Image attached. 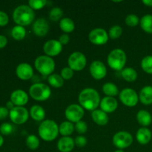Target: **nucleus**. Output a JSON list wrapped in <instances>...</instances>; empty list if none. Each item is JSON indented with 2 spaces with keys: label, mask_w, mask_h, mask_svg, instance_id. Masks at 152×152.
Returning a JSON list of instances; mask_svg holds the SVG:
<instances>
[{
  "label": "nucleus",
  "mask_w": 152,
  "mask_h": 152,
  "mask_svg": "<svg viewBox=\"0 0 152 152\" xmlns=\"http://www.w3.org/2000/svg\"><path fill=\"white\" fill-rule=\"evenodd\" d=\"M59 41L61 44L63 45H67L70 41V37L68 36V34H64L59 37Z\"/></svg>",
  "instance_id": "44"
},
{
  "label": "nucleus",
  "mask_w": 152,
  "mask_h": 152,
  "mask_svg": "<svg viewBox=\"0 0 152 152\" xmlns=\"http://www.w3.org/2000/svg\"><path fill=\"white\" fill-rule=\"evenodd\" d=\"M10 101L15 106H24L28 102V95L25 91L17 89L13 91L10 94Z\"/></svg>",
  "instance_id": "17"
},
{
  "label": "nucleus",
  "mask_w": 152,
  "mask_h": 152,
  "mask_svg": "<svg viewBox=\"0 0 152 152\" xmlns=\"http://www.w3.org/2000/svg\"><path fill=\"white\" fill-rule=\"evenodd\" d=\"M141 68L145 71V73L148 74H152V56H145L141 61Z\"/></svg>",
  "instance_id": "33"
},
{
  "label": "nucleus",
  "mask_w": 152,
  "mask_h": 152,
  "mask_svg": "<svg viewBox=\"0 0 152 152\" xmlns=\"http://www.w3.org/2000/svg\"><path fill=\"white\" fill-rule=\"evenodd\" d=\"M108 34L105 29L96 28L92 30L88 34V39L95 45H103L108 41Z\"/></svg>",
  "instance_id": "12"
},
{
  "label": "nucleus",
  "mask_w": 152,
  "mask_h": 152,
  "mask_svg": "<svg viewBox=\"0 0 152 152\" xmlns=\"http://www.w3.org/2000/svg\"><path fill=\"white\" fill-rule=\"evenodd\" d=\"M60 76L64 80H69L74 76V71L69 67H65V68H62V71H61Z\"/></svg>",
  "instance_id": "40"
},
{
  "label": "nucleus",
  "mask_w": 152,
  "mask_h": 152,
  "mask_svg": "<svg viewBox=\"0 0 152 152\" xmlns=\"http://www.w3.org/2000/svg\"><path fill=\"white\" fill-rule=\"evenodd\" d=\"M99 106H100V109L106 114L113 113L117 110L118 107V102L114 97L105 96L101 99Z\"/></svg>",
  "instance_id": "18"
},
{
  "label": "nucleus",
  "mask_w": 152,
  "mask_h": 152,
  "mask_svg": "<svg viewBox=\"0 0 152 152\" xmlns=\"http://www.w3.org/2000/svg\"><path fill=\"white\" fill-rule=\"evenodd\" d=\"M123 34V28L120 25H114L109 29L108 37L111 39H117Z\"/></svg>",
  "instance_id": "34"
},
{
  "label": "nucleus",
  "mask_w": 152,
  "mask_h": 152,
  "mask_svg": "<svg viewBox=\"0 0 152 152\" xmlns=\"http://www.w3.org/2000/svg\"><path fill=\"white\" fill-rule=\"evenodd\" d=\"M142 2L148 7H152V0H142Z\"/></svg>",
  "instance_id": "47"
},
{
  "label": "nucleus",
  "mask_w": 152,
  "mask_h": 152,
  "mask_svg": "<svg viewBox=\"0 0 152 152\" xmlns=\"http://www.w3.org/2000/svg\"><path fill=\"white\" fill-rule=\"evenodd\" d=\"M84 114V108L78 104H71L68 105L65 111V116L68 121L73 123H77L82 120Z\"/></svg>",
  "instance_id": "11"
},
{
  "label": "nucleus",
  "mask_w": 152,
  "mask_h": 152,
  "mask_svg": "<svg viewBox=\"0 0 152 152\" xmlns=\"http://www.w3.org/2000/svg\"><path fill=\"white\" fill-rule=\"evenodd\" d=\"M62 50V45L59 42V40L50 39L46 42L43 45V51L46 56L53 57L56 56Z\"/></svg>",
  "instance_id": "14"
},
{
  "label": "nucleus",
  "mask_w": 152,
  "mask_h": 152,
  "mask_svg": "<svg viewBox=\"0 0 152 152\" xmlns=\"http://www.w3.org/2000/svg\"><path fill=\"white\" fill-rule=\"evenodd\" d=\"M68 67L74 71H80L86 68L87 59L82 52L74 51L68 57Z\"/></svg>",
  "instance_id": "7"
},
{
  "label": "nucleus",
  "mask_w": 152,
  "mask_h": 152,
  "mask_svg": "<svg viewBox=\"0 0 152 152\" xmlns=\"http://www.w3.org/2000/svg\"><path fill=\"white\" fill-rule=\"evenodd\" d=\"M10 111L6 107L0 106V120L5 119L7 116H9Z\"/></svg>",
  "instance_id": "43"
},
{
  "label": "nucleus",
  "mask_w": 152,
  "mask_h": 152,
  "mask_svg": "<svg viewBox=\"0 0 152 152\" xmlns=\"http://www.w3.org/2000/svg\"><path fill=\"white\" fill-rule=\"evenodd\" d=\"M114 152H124V151H123V150H121V149H117V150H116Z\"/></svg>",
  "instance_id": "49"
},
{
  "label": "nucleus",
  "mask_w": 152,
  "mask_h": 152,
  "mask_svg": "<svg viewBox=\"0 0 152 152\" xmlns=\"http://www.w3.org/2000/svg\"><path fill=\"white\" fill-rule=\"evenodd\" d=\"M139 100L145 105L152 104V86H146L141 89L139 94Z\"/></svg>",
  "instance_id": "22"
},
{
  "label": "nucleus",
  "mask_w": 152,
  "mask_h": 152,
  "mask_svg": "<svg viewBox=\"0 0 152 152\" xmlns=\"http://www.w3.org/2000/svg\"><path fill=\"white\" fill-rule=\"evenodd\" d=\"M11 36L14 39L20 41L25 39L26 36V30L23 26L17 25L13 27L11 30Z\"/></svg>",
  "instance_id": "31"
},
{
  "label": "nucleus",
  "mask_w": 152,
  "mask_h": 152,
  "mask_svg": "<svg viewBox=\"0 0 152 152\" xmlns=\"http://www.w3.org/2000/svg\"><path fill=\"white\" fill-rule=\"evenodd\" d=\"M121 76L126 81L134 82L137 79V72L133 68H125L121 71Z\"/></svg>",
  "instance_id": "29"
},
{
  "label": "nucleus",
  "mask_w": 152,
  "mask_h": 152,
  "mask_svg": "<svg viewBox=\"0 0 152 152\" xmlns=\"http://www.w3.org/2000/svg\"><path fill=\"white\" fill-rule=\"evenodd\" d=\"M62 16H63V10L60 7H53L49 13V18L50 19V20L53 21V22L61 20Z\"/></svg>",
  "instance_id": "35"
},
{
  "label": "nucleus",
  "mask_w": 152,
  "mask_h": 152,
  "mask_svg": "<svg viewBox=\"0 0 152 152\" xmlns=\"http://www.w3.org/2000/svg\"><path fill=\"white\" fill-rule=\"evenodd\" d=\"M59 28L65 34H68L74 31L75 24L72 19L68 17H65L59 21Z\"/></svg>",
  "instance_id": "25"
},
{
  "label": "nucleus",
  "mask_w": 152,
  "mask_h": 152,
  "mask_svg": "<svg viewBox=\"0 0 152 152\" xmlns=\"http://www.w3.org/2000/svg\"><path fill=\"white\" fill-rule=\"evenodd\" d=\"M75 130V127L73 123L69 121H64L59 125V132L62 136L69 137Z\"/></svg>",
  "instance_id": "26"
},
{
  "label": "nucleus",
  "mask_w": 152,
  "mask_h": 152,
  "mask_svg": "<svg viewBox=\"0 0 152 152\" xmlns=\"http://www.w3.org/2000/svg\"><path fill=\"white\" fill-rule=\"evenodd\" d=\"M119 98L122 103L127 107H134L139 102V94L131 88L123 89L119 94Z\"/></svg>",
  "instance_id": "8"
},
{
  "label": "nucleus",
  "mask_w": 152,
  "mask_h": 152,
  "mask_svg": "<svg viewBox=\"0 0 152 152\" xmlns=\"http://www.w3.org/2000/svg\"><path fill=\"white\" fill-rule=\"evenodd\" d=\"M89 71L94 80H100L105 78L107 74V68L105 64L99 60H94L91 63Z\"/></svg>",
  "instance_id": "13"
},
{
  "label": "nucleus",
  "mask_w": 152,
  "mask_h": 152,
  "mask_svg": "<svg viewBox=\"0 0 152 152\" xmlns=\"http://www.w3.org/2000/svg\"><path fill=\"white\" fill-rule=\"evenodd\" d=\"M3 143H4V138H3V137L0 134V147L3 145Z\"/></svg>",
  "instance_id": "48"
},
{
  "label": "nucleus",
  "mask_w": 152,
  "mask_h": 152,
  "mask_svg": "<svg viewBox=\"0 0 152 152\" xmlns=\"http://www.w3.org/2000/svg\"><path fill=\"white\" fill-rule=\"evenodd\" d=\"M37 71L43 76H50L55 70V62L52 57L46 55L38 56L34 61Z\"/></svg>",
  "instance_id": "5"
},
{
  "label": "nucleus",
  "mask_w": 152,
  "mask_h": 152,
  "mask_svg": "<svg viewBox=\"0 0 152 152\" xmlns=\"http://www.w3.org/2000/svg\"><path fill=\"white\" fill-rule=\"evenodd\" d=\"M14 107H15V105L10 100L8 101V102H7V103H6V108H7L9 111L13 109Z\"/></svg>",
  "instance_id": "46"
},
{
  "label": "nucleus",
  "mask_w": 152,
  "mask_h": 152,
  "mask_svg": "<svg viewBox=\"0 0 152 152\" xmlns=\"http://www.w3.org/2000/svg\"><path fill=\"white\" fill-rule=\"evenodd\" d=\"M35 19L34 10L26 4L18 6L13 13V19L17 25L27 26L33 23Z\"/></svg>",
  "instance_id": "2"
},
{
  "label": "nucleus",
  "mask_w": 152,
  "mask_h": 152,
  "mask_svg": "<svg viewBox=\"0 0 152 152\" xmlns=\"http://www.w3.org/2000/svg\"><path fill=\"white\" fill-rule=\"evenodd\" d=\"M48 82L51 87L59 88L63 86L64 80L60 75L56 74H52L48 77Z\"/></svg>",
  "instance_id": "30"
},
{
  "label": "nucleus",
  "mask_w": 152,
  "mask_h": 152,
  "mask_svg": "<svg viewBox=\"0 0 152 152\" xmlns=\"http://www.w3.org/2000/svg\"><path fill=\"white\" fill-rule=\"evenodd\" d=\"M29 114L27 108L23 106H15L9 113V117L12 123L16 125L24 124L28 121Z\"/></svg>",
  "instance_id": "10"
},
{
  "label": "nucleus",
  "mask_w": 152,
  "mask_h": 152,
  "mask_svg": "<svg viewBox=\"0 0 152 152\" xmlns=\"http://www.w3.org/2000/svg\"><path fill=\"white\" fill-rule=\"evenodd\" d=\"M30 116L35 121H44L45 118V111L42 106L34 105L30 109Z\"/></svg>",
  "instance_id": "23"
},
{
  "label": "nucleus",
  "mask_w": 152,
  "mask_h": 152,
  "mask_svg": "<svg viewBox=\"0 0 152 152\" xmlns=\"http://www.w3.org/2000/svg\"><path fill=\"white\" fill-rule=\"evenodd\" d=\"M112 141L115 147L118 149L123 150L133 143V137L129 132L121 131L114 135Z\"/></svg>",
  "instance_id": "9"
},
{
  "label": "nucleus",
  "mask_w": 152,
  "mask_h": 152,
  "mask_svg": "<svg viewBox=\"0 0 152 152\" xmlns=\"http://www.w3.org/2000/svg\"><path fill=\"white\" fill-rule=\"evenodd\" d=\"M151 132L147 127L140 128L136 134L137 141L141 145H147L151 141Z\"/></svg>",
  "instance_id": "20"
},
{
  "label": "nucleus",
  "mask_w": 152,
  "mask_h": 152,
  "mask_svg": "<svg viewBox=\"0 0 152 152\" xmlns=\"http://www.w3.org/2000/svg\"><path fill=\"white\" fill-rule=\"evenodd\" d=\"M137 120L140 125L142 127L150 126L152 122V117L149 112L146 110H140L137 114Z\"/></svg>",
  "instance_id": "24"
},
{
  "label": "nucleus",
  "mask_w": 152,
  "mask_h": 152,
  "mask_svg": "<svg viewBox=\"0 0 152 152\" xmlns=\"http://www.w3.org/2000/svg\"><path fill=\"white\" fill-rule=\"evenodd\" d=\"M91 118L98 126H104L108 123V114L101 109H96L91 112Z\"/></svg>",
  "instance_id": "21"
},
{
  "label": "nucleus",
  "mask_w": 152,
  "mask_h": 152,
  "mask_svg": "<svg viewBox=\"0 0 152 152\" xmlns=\"http://www.w3.org/2000/svg\"><path fill=\"white\" fill-rule=\"evenodd\" d=\"M47 4L46 0H30L28 1V6L32 10H37L42 9Z\"/></svg>",
  "instance_id": "36"
},
{
  "label": "nucleus",
  "mask_w": 152,
  "mask_h": 152,
  "mask_svg": "<svg viewBox=\"0 0 152 152\" xmlns=\"http://www.w3.org/2000/svg\"><path fill=\"white\" fill-rule=\"evenodd\" d=\"M140 25L145 33L152 34V15H144L140 21Z\"/></svg>",
  "instance_id": "28"
},
{
  "label": "nucleus",
  "mask_w": 152,
  "mask_h": 152,
  "mask_svg": "<svg viewBox=\"0 0 152 152\" xmlns=\"http://www.w3.org/2000/svg\"><path fill=\"white\" fill-rule=\"evenodd\" d=\"M13 127L10 123H4L0 126V133L3 135H9L13 132Z\"/></svg>",
  "instance_id": "39"
},
{
  "label": "nucleus",
  "mask_w": 152,
  "mask_h": 152,
  "mask_svg": "<svg viewBox=\"0 0 152 152\" xmlns=\"http://www.w3.org/2000/svg\"><path fill=\"white\" fill-rule=\"evenodd\" d=\"M40 144L39 139L36 135L31 134L27 137L26 145L31 150H36L39 148Z\"/></svg>",
  "instance_id": "32"
},
{
  "label": "nucleus",
  "mask_w": 152,
  "mask_h": 152,
  "mask_svg": "<svg viewBox=\"0 0 152 152\" xmlns=\"http://www.w3.org/2000/svg\"><path fill=\"white\" fill-rule=\"evenodd\" d=\"M140 21L139 17L135 14H129L125 19L126 24L129 27L137 26L140 23Z\"/></svg>",
  "instance_id": "37"
},
{
  "label": "nucleus",
  "mask_w": 152,
  "mask_h": 152,
  "mask_svg": "<svg viewBox=\"0 0 152 152\" xmlns=\"http://www.w3.org/2000/svg\"><path fill=\"white\" fill-rule=\"evenodd\" d=\"M9 22V17L7 13L0 10V26L4 27L7 25Z\"/></svg>",
  "instance_id": "42"
},
{
  "label": "nucleus",
  "mask_w": 152,
  "mask_h": 152,
  "mask_svg": "<svg viewBox=\"0 0 152 152\" xmlns=\"http://www.w3.org/2000/svg\"><path fill=\"white\" fill-rule=\"evenodd\" d=\"M16 74L18 78L26 81L31 80L34 76V69L30 64L22 62L19 64L16 68Z\"/></svg>",
  "instance_id": "16"
},
{
  "label": "nucleus",
  "mask_w": 152,
  "mask_h": 152,
  "mask_svg": "<svg viewBox=\"0 0 152 152\" xmlns=\"http://www.w3.org/2000/svg\"><path fill=\"white\" fill-rule=\"evenodd\" d=\"M49 24L48 21L44 18H39L36 19L33 24V32L34 33L36 36L39 37H43L49 31Z\"/></svg>",
  "instance_id": "15"
},
{
  "label": "nucleus",
  "mask_w": 152,
  "mask_h": 152,
  "mask_svg": "<svg viewBox=\"0 0 152 152\" xmlns=\"http://www.w3.org/2000/svg\"><path fill=\"white\" fill-rule=\"evenodd\" d=\"M74 146L75 142L71 137H62L57 142V148L60 152H71Z\"/></svg>",
  "instance_id": "19"
},
{
  "label": "nucleus",
  "mask_w": 152,
  "mask_h": 152,
  "mask_svg": "<svg viewBox=\"0 0 152 152\" xmlns=\"http://www.w3.org/2000/svg\"><path fill=\"white\" fill-rule=\"evenodd\" d=\"M78 100L84 109L91 111L97 109L101 101L98 91L92 88L83 89L79 94Z\"/></svg>",
  "instance_id": "1"
},
{
  "label": "nucleus",
  "mask_w": 152,
  "mask_h": 152,
  "mask_svg": "<svg viewBox=\"0 0 152 152\" xmlns=\"http://www.w3.org/2000/svg\"><path fill=\"white\" fill-rule=\"evenodd\" d=\"M29 94L35 100L42 102L50 98L51 89L44 83H35L30 87Z\"/></svg>",
  "instance_id": "6"
},
{
  "label": "nucleus",
  "mask_w": 152,
  "mask_h": 152,
  "mask_svg": "<svg viewBox=\"0 0 152 152\" xmlns=\"http://www.w3.org/2000/svg\"><path fill=\"white\" fill-rule=\"evenodd\" d=\"M74 142H75V145H77L79 148H83L85 147L87 145V138L84 136H78L76 137V139L74 140Z\"/></svg>",
  "instance_id": "41"
},
{
  "label": "nucleus",
  "mask_w": 152,
  "mask_h": 152,
  "mask_svg": "<svg viewBox=\"0 0 152 152\" xmlns=\"http://www.w3.org/2000/svg\"><path fill=\"white\" fill-rule=\"evenodd\" d=\"M7 39L5 36L0 35V49H2L7 45Z\"/></svg>",
  "instance_id": "45"
},
{
  "label": "nucleus",
  "mask_w": 152,
  "mask_h": 152,
  "mask_svg": "<svg viewBox=\"0 0 152 152\" xmlns=\"http://www.w3.org/2000/svg\"><path fill=\"white\" fill-rule=\"evenodd\" d=\"M127 61L126 52L120 48L111 50L107 58V62L111 68L114 71H120L124 68Z\"/></svg>",
  "instance_id": "4"
},
{
  "label": "nucleus",
  "mask_w": 152,
  "mask_h": 152,
  "mask_svg": "<svg viewBox=\"0 0 152 152\" xmlns=\"http://www.w3.org/2000/svg\"><path fill=\"white\" fill-rule=\"evenodd\" d=\"M38 133L42 140L46 142H51L58 137L59 126L53 120H45L39 126Z\"/></svg>",
  "instance_id": "3"
},
{
  "label": "nucleus",
  "mask_w": 152,
  "mask_h": 152,
  "mask_svg": "<svg viewBox=\"0 0 152 152\" xmlns=\"http://www.w3.org/2000/svg\"><path fill=\"white\" fill-rule=\"evenodd\" d=\"M74 127H75V130L77 131L79 134H81L86 133L88 131L87 123L85 121H83V120H80V121L75 123Z\"/></svg>",
  "instance_id": "38"
},
{
  "label": "nucleus",
  "mask_w": 152,
  "mask_h": 152,
  "mask_svg": "<svg viewBox=\"0 0 152 152\" xmlns=\"http://www.w3.org/2000/svg\"><path fill=\"white\" fill-rule=\"evenodd\" d=\"M102 91L106 95V96H114L119 94V88L114 83H106L102 86Z\"/></svg>",
  "instance_id": "27"
}]
</instances>
